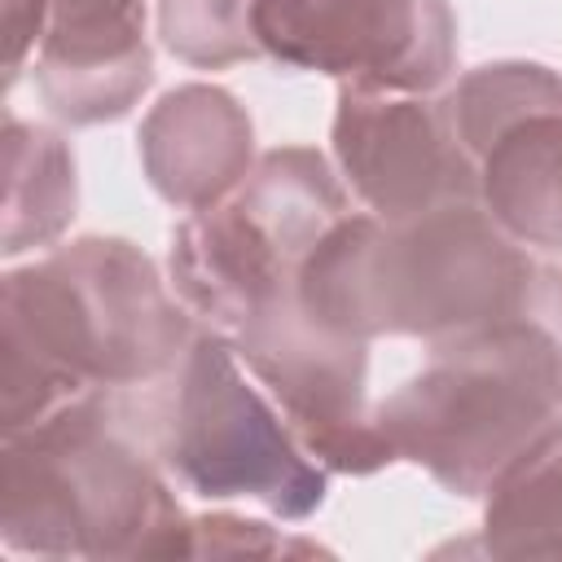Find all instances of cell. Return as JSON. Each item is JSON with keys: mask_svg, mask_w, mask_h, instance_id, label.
<instances>
[{"mask_svg": "<svg viewBox=\"0 0 562 562\" xmlns=\"http://www.w3.org/2000/svg\"><path fill=\"white\" fill-rule=\"evenodd\" d=\"M285 558V553H329L316 540L285 536L259 518L241 514H198L189 518V558Z\"/></svg>", "mask_w": 562, "mask_h": 562, "instance_id": "2e32d148", "label": "cell"}, {"mask_svg": "<svg viewBox=\"0 0 562 562\" xmlns=\"http://www.w3.org/2000/svg\"><path fill=\"white\" fill-rule=\"evenodd\" d=\"M167 465L119 426L114 391L4 430L0 540L40 558H189V518Z\"/></svg>", "mask_w": 562, "mask_h": 562, "instance_id": "3957f363", "label": "cell"}, {"mask_svg": "<svg viewBox=\"0 0 562 562\" xmlns=\"http://www.w3.org/2000/svg\"><path fill=\"white\" fill-rule=\"evenodd\" d=\"M162 48L198 70H224L237 61H259L255 0H158Z\"/></svg>", "mask_w": 562, "mask_h": 562, "instance_id": "9a60e30c", "label": "cell"}, {"mask_svg": "<svg viewBox=\"0 0 562 562\" xmlns=\"http://www.w3.org/2000/svg\"><path fill=\"white\" fill-rule=\"evenodd\" d=\"M483 549L496 558H562V426L487 487Z\"/></svg>", "mask_w": 562, "mask_h": 562, "instance_id": "5bb4252c", "label": "cell"}, {"mask_svg": "<svg viewBox=\"0 0 562 562\" xmlns=\"http://www.w3.org/2000/svg\"><path fill=\"white\" fill-rule=\"evenodd\" d=\"M53 26V0H9L4 4V35H9V88L26 70V61L40 53L44 35Z\"/></svg>", "mask_w": 562, "mask_h": 562, "instance_id": "e0dca14e", "label": "cell"}, {"mask_svg": "<svg viewBox=\"0 0 562 562\" xmlns=\"http://www.w3.org/2000/svg\"><path fill=\"white\" fill-rule=\"evenodd\" d=\"M228 338L241 364L268 386L316 465L364 479L395 461V448L378 430L364 400L369 342L316 325L303 312L299 290L250 316Z\"/></svg>", "mask_w": 562, "mask_h": 562, "instance_id": "ba28073f", "label": "cell"}, {"mask_svg": "<svg viewBox=\"0 0 562 562\" xmlns=\"http://www.w3.org/2000/svg\"><path fill=\"white\" fill-rule=\"evenodd\" d=\"M154 259L123 237H79L4 272L0 386L4 430L123 386L167 382L193 342Z\"/></svg>", "mask_w": 562, "mask_h": 562, "instance_id": "7a4b0ae2", "label": "cell"}, {"mask_svg": "<svg viewBox=\"0 0 562 562\" xmlns=\"http://www.w3.org/2000/svg\"><path fill=\"white\" fill-rule=\"evenodd\" d=\"M263 57L378 92H439L457 70L448 0H255Z\"/></svg>", "mask_w": 562, "mask_h": 562, "instance_id": "9c48e42d", "label": "cell"}, {"mask_svg": "<svg viewBox=\"0 0 562 562\" xmlns=\"http://www.w3.org/2000/svg\"><path fill=\"white\" fill-rule=\"evenodd\" d=\"M347 211V184L321 149H268L228 198L171 228V285L193 316L233 334L299 290L303 259Z\"/></svg>", "mask_w": 562, "mask_h": 562, "instance_id": "5b68a950", "label": "cell"}, {"mask_svg": "<svg viewBox=\"0 0 562 562\" xmlns=\"http://www.w3.org/2000/svg\"><path fill=\"white\" fill-rule=\"evenodd\" d=\"M448 110L487 215L518 246L562 250V75L540 61H487L457 79Z\"/></svg>", "mask_w": 562, "mask_h": 562, "instance_id": "52a82bcc", "label": "cell"}, {"mask_svg": "<svg viewBox=\"0 0 562 562\" xmlns=\"http://www.w3.org/2000/svg\"><path fill=\"white\" fill-rule=\"evenodd\" d=\"M334 162L347 189L382 220H413L479 202V167L457 136L448 97L338 83Z\"/></svg>", "mask_w": 562, "mask_h": 562, "instance_id": "30bf717a", "label": "cell"}, {"mask_svg": "<svg viewBox=\"0 0 562 562\" xmlns=\"http://www.w3.org/2000/svg\"><path fill=\"white\" fill-rule=\"evenodd\" d=\"M167 474L202 501H259L285 522L312 518L329 496V470L241 373L228 334L198 329L171 373L158 435Z\"/></svg>", "mask_w": 562, "mask_h": 562, "instance_id": "8992f818", "label": "cell"}, {"mask_svg": "<svg viewBox=\"0 0 562 562\" xmlns=\"http://www.w3.org/2000/svg\"><path fill=\"white\" fill-rule=\"evenodd\" d=\"M303 312L347 338L448 342L514 316L562 338V268L518 246L483 202L413 220L347 211L299 268Z\"/></svg>", "mask_w": 562, "mask_h": 562, "instance_id": "6da1fadb", "label": "cell"}, {"mask_svg": "<svg viewBox=\"0 0 562 562\" xmlns=\"http://www.w3.org/2000/svg\"><path fill=\"white\" fill-rule=\"evenodd\" d=\"M79 206L75 154L40 123L9 114L4 123V237L0 250L13 259L35 246H53Z\"/></svg>", "mask_w": 562, "mask_h": 562, "instance_id": "4fadbf2b", "label": "cell"}, {"mask_svg": "<svg viewBox=\"0 0 562 562\" xmlns=\"http://www.w3.org/2000/svg\"><path fill=\"white\" fill-rule=\"evenodd\" d=\"M395 461L422 465L452 496L487 487L562 426V338L514 316L430 347V360L378 408Z\"/></svg>", "mask_w": 562, "mask_h": 562, "instance_id": "277c9868", "label": "cell"}, {"mask_svg": "<svg viewBox=\"0 0 562 562\" xmlns=\"http://www.w3.org/2000/svg\"><path fill=\"white\" fill-rule=\"evenodd\" d=\"M140 167L149 189L202 211L228 198L255 167V127L246 105L220 83H180L140 119Z\"/></svg>", "mask_w": 562, "mask_h": 562, "instance_id": "7c38bea8", "label": "cell"}, {"mask_svg": "<svg viewBox=\"0 0 562 562\" xmlns=\"http://www.w3.org/2000/svg\"><path fill=\"white\" fill-rule=\"evenodd\" d=\"M154 83L145 0H53V26L35 53L44 105L75 123L123 119Z\"/></svg>", "mask_w": 562, "mask_h": 562, "instance_id": "8fae6325", "label": "cell"}]
</instances>
